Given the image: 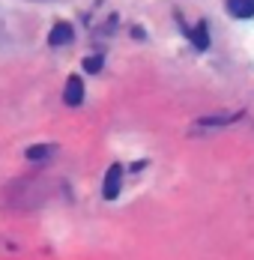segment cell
I'll return each mask as SVG.
<instances>
[{"label": "cell", "mask_w": 254, "mask_h": 260, "mask_svg": "<svg viewBox=\"0 0 254 260\" xmlns=\"http://www.w3.org/2000/svg\"><path fill=\"white\" fill-rule=\"evenodd\" d=\"M102 66H105V63H102V57H87V60H84V69H87V72H93V75L102 72Z\"/></svg>", "instance_id": "ba28073f"}, {"label": "cell", "mask_w": 254, "mask_h": 260, "mask_svg": "<svg viewBox=\"0 0 254 260\" xmlns=\"http://www.w3.org/2000/svg\"><path fill=\"white\" fill-rule=\"evenodd\" d=\"M51 153H54V147H51V144H42V147H27L24 156L36 161V158H45V156H51Z\"/></svg>", "instance_id": "8992f818"}, {"label": "cell", "mask_w": 254, "mask_h": 260, "mask_svg": "<svg viewBox=\"0 0 254 260\" xmlns=\"http://www.w3.org/2000/svg\"><path fill=\"white\" fill-rule=\"evenodd\" d=\"M120 188H123V165H111L108 174H105V201H117L120 198Z\"/></svg>", "instance_id": "6da1fadb"}, {"label": "cell", "mask_w": 254, "mask_h": 260, "mask_svg": "<svg viewBox=\"0 0 254 260\" xmlns=\"http://www.w3.org/2000/svg\"><path fill=\"white\" fill-rule=\"evenodd\" d=\"M72 36H75L72 24L57 21V24L51 27V33H48V42H51V45H66V42H72Z\"/></svg>", "instance_id": "7a4b0ae2"}, {"label": "cell", "mask_w": 254, "mask_h": 260, "mask_svg": "<svg viewBox=\"0 0 254 260\" xmlns=\"http://www.w3.org/2000/svg\"><path fill=\"white\" fill-rule=\"evenodd\" d=\"M188 39H192V45H195L198 51H206V48H209V30H206V24L201 21V24L188 33Z\"/></svg>", "instance_id": "5b68a950"}, {"label": "cell", "mask_w": 254, "mask_h": 260, "mask_svg": "<svg viewBox=\"0 0 254 260\" xmlns=\"http://www.w3.org/2000/svg\"><path fill=\"white\" fill-rule=\"evenodd\" d=\"M63 102L72 105V108L84 102V81H81V78H69V81H66V93H63Z\"/></svg>", "instance_id": "3957f363"}, {"label": "cell", "mask_w": 254, "mask_h": 260, "mask_svg": "<svg viewBox=\"0 0 254 260\" xmlns=\"http://www.w3.org/2000/svg\"><path fill=\"white\" fill-rule=\"evenodd\" d=\"M236 117H239V114H233V117H203L201 123L203 126H225V123H233Z\"/></svg>", "instance_id": "52a82bcc"}, {"label": "cell", "mask_w": 254, "mask_h": 260, "mask_svg": "<svg viewBox=\"0 0 254 260\" xmlns=\"http://www.w3.org/2000/svg\"><path fill=\"white\" fill-rule=\"evenodd\" d=\"M228 12L233 18H254V0H228Z\"/></svg>", "instance_id": "277c9868"}]
</instances>
